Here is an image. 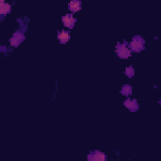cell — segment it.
I'll use <instances>...</instances> for the list:
<instances>
[{
    "instance_id": "6da1fadb",
    "label": "cell",
    "mask_w": 161,
    "mask_h": 161,
    "mask_svg": "<svg viewBox=\"0 0 161 161\" xmlns=\"http://www.w3.org/2000/svg\"><path fill=\"white\" fill-rule=\"evenodd\" d=\"M144 44H145V40L141 37H134V39L130 43V49L131 52H141L144 49Z\"/></svg>"
},
{
    "instance_id": "7a4b0ae2",
    "label": "cell",
    "mask_w": 161,
    "mask_h": 161,
    "mask_svg": "<svg viewBox=\"0 0 161 161\" xmlns=\"http://www.w3.org/2000/svg\"><path fill=\"white\" fill-rule=\"evenodd\" d=\"M116 53H117V56L120 58L126 59V58H130V56H131V49L127 48L126 44H117Z\"/></svg>"
},
{
    "instance_id": "3957f363",
    "label": "cell",
    "mask_w": 161,
    "mask_h": 161,
    "mask_svg": "<svg viewBox=\"0 0 161 161\" xmlns=\"http://www.w3.org/2000/svg\"><path fill=\"white\" fill-rule=\"evenodd\" d=\"M62 23H63V25L65 28H69V29H72L76 24V18L72 15V14H65L63 15L62 18Z\"/></svg>"
},
{
    "instance_id": "277c9868",
    "label": "cell",
    "mask_w": 161,
    "mask_h": 161,
    "mask_svg": "<svg viewBox=\"0 0 161 161\" xmlns=\"http://www.w3.org/2000/svg\"><path fill=\"white\" fill-rule=\"evenodd\" d=\"M23 40H24V34L20 33V32H16V33H14L13 37L10 38V45L11 47H18Z\"/></svg>"
},
{
    "instance_id": "5b68a950",
    "label": "cell",
    "mask_w": 161,
    "mask_h": 161,
    "mask_svg": "<svg viewBox=\"0 0 161 161\" xmlns=\"http://www.w3.org/2000/svg\"><path fill=\"white\" fill-rule=\"evenodd\" d=\"M88 160L89 161H105L106 160V155L102 154L101 151H94L92 155H89L88 156Z\"/></svg>"
},
{
    "instance_id": "8992f818",
    "label": "cell",
    "mask_w": 161,
    "mask_h": 161,
    "mask_svg": "<svg viewBox=\"0 0 161 161\" xmlns=\"http://www.w3.org/2000/svg\"><path fill=\"white\" fill-rule=\"evenodd\" d=\"M81 7H82V4H81L79 0H72V1L68 4V9H69L70 11H73V13L81 10Z\"/></svg>"
},
{
    "instance_id": "52a82bcc",
    "label": "cell",
    "mask_w": 161,
    "mask_h": 161,
    "mask_svg": "<svg viewBox=\"0 0 161 161\" xmlns=\"http://www.w3.org/2000/svg\"><path fill=\"white\" fill-rule=\"evenodd\" d=\"M125 106H126L127 108L130 111H132V112L137 111V108H139V105H137L136 101H131V99H126V101H125Z\"/></svg>"
},
{
    "instance_id": "ba28073f",
    "label": "cell",
    "mask_w": 161,
    "mask_h": 161,
    "mask_svg": "<svg viewBox=\"0 0 161 161\" xmlns=\"http://www.w3.org/2000/svg\"><path fill=\"white\" fill-rule=\"evenodd\" d=\"M69 38H70V35H69L68 32H61V33H58V39H59V42H61L62 44L67 43V42L69 40Z\"/></svg>"
},
{
    "instance_id": "9c48e42d",
    "label": "cell",
    "mask_w": 161,
    "mask_h": 161,
    "mask_svg": "<svg viewBox=\"0 0 161 161\" xmlns=\"http://www.w3.org/2000/svg\"><path fill=\"white\" fill-rule=\"evenodd\" d=\"M10 10H11V7H10L9 4L4 3V1H0V14L5 15V14H8Z\"/></svg>"
},
{
    "instance_id": "30bf717a",
    "label": "cell",
    "mask_w": 161,
    "mask_h": 161,
    "mask_svg": "<svg viewBox=\"0 0 161 161\" xmlns=\"http://www.w3.org/2000/svg\"><path fill=\"white\" fill-rule=\"evenodd\" d=\"M121 93L123 94V96H130V94L132 93V87H131L130 85H125L121 89Z\"/></svg>"
},
{
    "instance_id": "8fae6325",
    "label": "cell",
    "mask_w": 161,
    "mask_h": 161,
    "mask_svg": "<svg viewBox=\"0 0 161 161\" xmlns=\"http://www.w3.org/2000/svg\"><path fill=\"white\" fill-rule=\"evenodd\" d=\"M126 76L128 77V78H131V77H134L135 76V69H134V67H127L126 68Z\"/></svg>"
}]
</instances>
